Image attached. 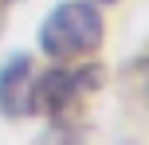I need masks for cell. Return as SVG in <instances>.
<instances>
[{
    "instance_id": "obj_2",
    "label": "cell",
    "mask_w": 149,
    "mask_h": 145,
    "mask_svg": "<svg viewBox=\"0 0 149 145\" xmlns=\"http://www.w3.org/2000/svg\"><path fill=\"white\" fill-rule=\"evenodd\" d=\"M102 78V67H51L31 83V110L43 114L55 130H67Z\"/></svg>"
},
{
    "instance_id": "obj_1",
    "label": "cell",
    "mask_w": 149,
    "mask_h": 145,
    "mask_svg": "<svg viewBox=\"0 0 149 145\" xmlns=\"http://www.w3.org/2000/svg\"><path fill=\"white\" fill-rule=\"evenodd\" d=\"M102 35H106V24L94 0H63L39 24V51L55 63H67L102 47Z\"/></svg>"
},
{
    "instance_id": "obj_5",
    "label": "cell",
    "mask_w": 149,
    "mask_h": 145,
    "mask_svg": "<svg viewBox=\"0 0 149 145\" xmlns=\"http://www.w3.org/2000/svg\"><path fill=\"white\" fill-rule=\"evenodd\" d=\"M94 4H118V0H94Z\"/></svg>"
},
{
    "instance_id": "obj_3",
    "label": "cell",
    "mask_w": 149,
    "mask_h": 145,
    "mask_svg": "<svg viewBox=\"0 0 149 145\" xmlns=\"http://www.w3.org/2000/svg\"><path fill=\"white\" fill-rule=\"evenodd\" d=\"M31 83H36V71H31V55H12V59L0 67V114L20 122V118L36 114L31 110Z\"/></svg>"
},
{
    "instance_id": "obj_4",
    "label": "cell",
    "mask_w": 149,
    "mask_h": 145,
    "mask_svg": "<svg viewBox=\"0 0 149 145\" xmlns=\"http://www.w3.org/2000/svg\"><path fill=\"white\" fill-rule=\"evenodd\" d=\"M126 90L149 110V55H141V59H134L126 67Z\"/></svg>"
}]
</instances>
